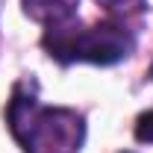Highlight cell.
<instances>
[{
  "instance_id": "cell-1",
  "label": "cell",
  "mask_w": 153,
  "mask_h": 153,
  "mask_svg": "<svg viewBox=\"0 0 153 153\" xmlns=\"http://www.w3.org/2000/svg\"><path fill=\"white\" fill-rule=\"evenodd\" d=\"M6 121L24 153H79L85 141L82 115L65 106H44L24 85H15Z\"/></svg>"
},
{
  "instance_id": "cell-2",
  "label": "cell",
  "mask_w": 153,
  "mask_h": 153,
  "mask_svg": "<svg viewBox=\"0 0 153 153\" xmlns=\"http://www.w3.org/2000/svg\"><path fill=\"white\" fill-rule=\"evenodd\" d=\"M41 44L47 56L62 65H74V62L115 65L133 53V36L115 21H103L91 27H76L74 21H68L59 27H47Z\"/></svg>"
},
{
  "instance_id": "cell-3",
  "label": "cell",
  "mask_w": 153,
  "mask_h": 153,
  "mask_svg": "<svg viewBox=\"0 0 153 153\" xmlns=\"http://www.w3.org/2000/svg\"><path fill=\"white\" fill-rule=\"evenodd\" d=\"M24 12L44 27H59L76 18L79 0H21Z\"/></svg>"
},
{
  "instance_id": "cell-4",
  "label": "cell",
  "mask_w": 153,
  "mask_h": 153,
  "mask_svg": "<svg viewBox=\"0 0 153 153\" xmlns=\"http://www.w3.org/2000/svg\"><path fill=\"white\" fill-rule=\"evenodd\" d=\"M109 15H135L144 9V0H97Z\"/></svg>"
},
{
  "instance_id": "cell-5",
  "label": "cell",
  "mask_w": 153,
  "mask_h": 153,
  "mask_svg": "<svg viewBox=\"0 0 153 153\" xmlns=\"http://www.w3.org/2000/svg\"><path fill=\"white\" fill-rule=\"evenodd\" d=\"M135 138L153 144V109L144 112V115H138V121H135Z\"/></svg>"
},
{
  "instance_id": "cell-6",
  "label": "cell",
  "mask_w": 153,
  "mask_h": 153,
  "mask_svg": "<svg viewBox=\"0 0 153 153\" xmlns=\"http://www.w3.org/2000/svg\"><path fill=\"white\" fill-rule=\"evenodd\" d=\"M150 76H153V68H150Z\"/></svg>"
}]
</instances>
